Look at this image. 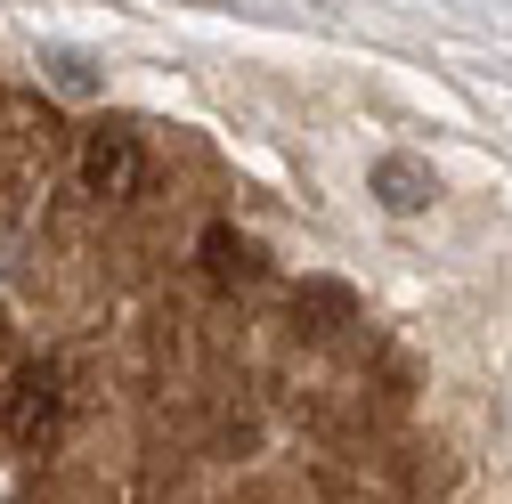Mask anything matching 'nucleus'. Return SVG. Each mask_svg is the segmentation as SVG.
I'll return each mask as SVG.
<instances>
[{"label":"nucleus","mask_w":512,"mask_h":504,"mask_svg":"<svg viewBox=\"0 0 512 504\" xmlns=\"http://www.w3.org/2000/svg\"><path fill=\"white\" fill-rule=\"evenodd\" d=\"M204 277H212V285H252V277H261V244L236 236L228 220L204 228Z\"/></svg>","instance_id":"423d86ee"},{"label":"nucleus","mask_w":512,"mask_h":504,"mask_svg":"<svg viewBox=\"0 0 512 504\" xmlns=\"http://www.w3.org/2000/svg\"><path fill=\"white\" fill-rule=\"evenodd\" d=\"M57 423H66V374L57 366H17L9 391H0V431L17 448H49Z\"/></svg>","instance_id":"f03ea898"},{"label":"nucleus","mask_w":512,"mask_h":504,"mask_svg":"<svg viewBox=\"0 0 512 504\" xmlns=\"http://www.w3.org/2000/svg\"><path fill=\"white\" fill-rule=\"evenodd\" d=\"M358 326V301L342 293V285H301L293 293V334H309V342H342Z\"/></svg>","instance_id":"39448f33"},{"label":"nucleus","mask_w":512,"mask_h":504,"mask_svg":"<svg viewBox=\"0 0 512 504\" xmlns=\"http://www.w3.org/2000/svg\"><path fill=\"white\" fill-rule=\"evenodd\" d=\"M139 179H147V147H139V131L106 122V131L82 139V187H90V196H131Z\"/></svg>","instance_id":"7ed1b4c3"},{"label":"nucleus","mask_w":512,"mask_h":504,"mask_svg":"<svg viewBox=\"0 0 512 504\" xmlns=\"http://www.w3.org/2000/svg\"><path fill=\"white\" fill-rule=\"evenodd\" d=\"M374 196L391 204V212H423V204L439 196V179H431L415 155H382V163H374Z\"/></svg>","instance_id":"0eeeda50"},{"label":"nucleus","mask_w":512,"mask_h":504,"mask_svg":"<svg viewBox=\"0 0 512 504\" xmlns=\"http://www.w3.org/2000/svg\"><path fill=\"white\" fill-rule=\"evenodd\" d=\"M342 504H423V464L407 448H374L350 464V480L334 488Z\"/></svg>","instance_id":"20e7f679"},{"label":"nucleus","mask_w":512,"mask_h":504,"mask_svg":"<svg viewBox=\"0 0 512 504\" xmlns=\"http://www.w3.org/2000/svg\"><path fill=\"white\" fill-rule=\"evenodd\" d=\"M0 358H9V326H0Z\"/></svg>","instance_id":"6e6552de"},{"label":"nucleus","mask_w":512,"mask_h":504,"mask_svg":"<svg viewBox=\"0 0 512 504\" xmlns=\"http://www.w3.org/2000/svg\"><path fill=\"white\" fill-rule=\"evenodd\" d=\"M49 179V114H33L25 98L0 106V220H17Z\"/></svg>","instance_id":"f257e3e1"}]
</instances>
